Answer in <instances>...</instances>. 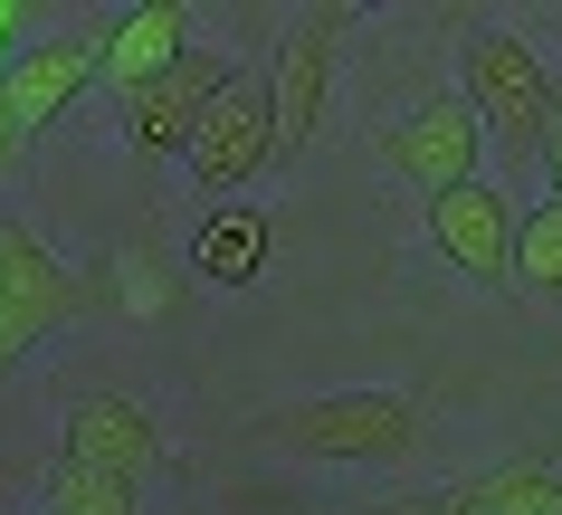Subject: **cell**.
I'll return each mask as SVG.
<instances>
[{"instance_id":"obj_14","label":"cell","mask_w":562,"mask_h":515,"mask_svg":"<svg viewBox=\"0 0 562 515\" xmlns=\"http://www.w3.org/2000/svg\"><path fill=\"white\" fill-rule=\"evenodd\" d=\"M505 277H515L525 296H562V201H533V211L515 220V258H505Z\"/></svg>"},{"instance_id":"obj_7","label":"cell","mask_w":562,"mask_h":515,"mask_svg":"<svg viewBox=\"0 0 562 515\" xmlns=\"http://www.w3.org/2000/svg\"><path fill=\"white\" fill-rule=\"evenodd\" d=\"M220 87H229V58L191 38L153 87L124 96V144H134V153H181L191 134H201V115H210V96H220Z\"/></svg>"},{"instance_id":"obj_20","label":"cell","mask_w":562,"mask_h":515,"mask_svg":"<svg viewBox=\"0 0 562 515\" xmlns=\"http://www.w3.org/2000/svg\"><path fill=\"white\" fill-rule=\"evenodd\" d=\"M0 38H10V10H0Z\"/></svg>"},{"instance_id":"obj_9","label":"cell","mask_w":562,"mask_h":515,"mask_svg":"<svg viewBox=\"0 0 562 515\" xmlns=\"http://www.w3.org/2000/svg\"><path fill=\"white\" fill-rule=\"evenodd\" d=\"M58 458H77V468H95V478L144 486L153 468H162V429H153V411H144V401H124V392H87L77 411H67Z\"/></svg>"},{"instance_id":"obj_12","label":"cell","mask_w":562,"mask_h":515,"mask_svg":"<svg viewBox=\"0 0 562 515\" xmlns=\"http://www.w3.org/2000/svg\"><path fill=\"white\" fill-rule=\"evenodd\" d=\"M267 211L258 201H229V211H210L201 220V239H191V268L210 277V287H258L267 277Z\"/></svg>"},{"instance_id":"obj_2","label":"cell","mask_w":562,"mask_h":515,"mask_svg":"<svg viewBox=\"0 0 562 515\" xmlns=\"http://www.w3.org/2000/svg\"><path fill=\"white\" fill-rule=\"evenodd\" d=\"M267 439L296 458H344V468H391L429 439V411L411 392H305L267 411Z\"/></svg>"},{"instance_id":"obj_8","label":"cell","mask_w":562,"mask_h":515,"mask_svg":"<svg viewBox=\"0 0 562 515\" xmlns=\"http://www.w3.org/2000/svg\"><path fill=\"white\" fill-rule=\"evenodd\" d=\"M429 248H439L458 277H476V287H515L505 277V258H515V201H505L496 182H458L429 201Z\"/></svg>"},{"instance_id":"obj_11","label":"cell","mask_w":562,"mask_h":515,"mask_svg":"<svg viewBox=\"0 0 562 515\" xmlns=\"http://www.w3.org/2000/svg\"><path fill=\"white\" fill-rule=\"evenodd\" d=\"M181 48H191V10H181V0H144V10H124V20L95 30V77L115 96H134V87H153Z\"/></svg>"},{"instance_id":"obj_13","label":"cell","mask_w":562,"mask_h":515,"mask_svg":"<svg viewBox=\"0 0 562 515\" xmlns=\"http://www.w3.org/2000/svg\"><path fill=\"white\" fill-rule=\"evenodd\" d=\"M468 515H562V478H553V458L525 449V458H496V468H476V478L448 486Z\"/></svg>"},{"instance_id":"obj_4","label":"cell","mask_w":562,"mask_h":515,"mask_svg":"<svg viewBox=\"0 0 562 515\" xmlns=\"http://www.w3.org/2000/svg\"><path fill=\"white\" fill-rule=\"evenodd\" d=\"M344 30H353L344 0L286 20L277 58H267V163H296V153L325 134V87H334V48H344Z\"/></svg>"},{"instance_id":"obj_1","label":"cell","mask_w":562,"mask_h":515,"mask_svg":"<svg viewBox=\"0 0 562 515\" xmlns=\"http://www.w3.org/2000/svg\"><path fill=\"white\" fill-rule=\"evenodd\" d=\"M95 305H115V268H67L38 229L0 220V382L30 363V344L87 325Z\"/></svg>"},{"instance_id":"obj_21","label":"cell","mask_w":562,"mask_h":515,"mask_svg":"<svg viewBox=\"0 0 562 515\" xmlns=\"http://www.w3.org/2000/svg\"><path fill=\"white\" fill-rule=\"evenodd\" d=\"M553 478H562V468H553Z\"/></svg>"},{"instance_id":"obj_5","label":"cell","mask_w":562,"mask_h":515,"mask_svg":"<svg viewBox=\"0 0 562 515\" xmlns=\"http://www.w3.org/2000/svg\"><path fill=\"white\" fill-rule=\"evenodd\" d=\"M181 163H191V182H201V201H229V191H248L267 172V77H238L210 96L201 134L181 144Z\"/></svg>"},{"instance_id":"obj_18","label":"cell","mask_w":562,"mask_h":515,"mask_svg":"<svg viewBox=\"0 0 562 515\" xmlns=\"http://www.w3.org/2000/svg\"><path fill=\"white\" fill-rule=\"evenodd\" d=\"M543 182H553V201H562V134H543Z\"/></svg>"},{"instance_id":"obj_17","label":"cell","mask_w":562,"mask_h":515,"mask_svg":"<svg viewBox=\"0 0 562 515\" xmlns=\"http://www.w3.org/2000/svg\"><path fill=\"white\" fill-rule=\"evenodd\" d=\"M20 153H30V134H20V115H10V96H0V172H10Z\"/></svg>"},{"instance_id":"obj_19","label":"cell","mask_w":562,"mask_h":515,"mask_svg":"<svg viewBox=\"0 0 562 515\" xmlns=\"http://www.w3.org/2000/svg\"><path fill=\"white\" fill-rule=\"evenodd\" d=\"M553 134H562V77H553Z\"/></svg>"},{"instance_id":"obj_10","label":"cell","mask_w":562,"mask_h":515,"mask_svg":"<svg viewBox=\"0 0 562 515\" xmlns=\"http://www.w3.org/2000/svg\"><path fill=\"white\" fill-rule=\"evenodd\" d=\"M87 87H95V30H58V38H38V48H20L0 67V96H10L20 134H48Z\"/></svg>"},{"instance_id":"obj_16","label":"cell","mask_w":562,"mask_h":515,"mask_svg":"<svg viewBox=\"0 0 562 515\" xmlns=\"http://www.w3.org/2000/svg\"><path fill=\"white\" fill-rule=\"evenodd\" d=\"M382 515H468V506H458V496H448V486H439V496H391Z\"/></svg>"},{"instance_id":"obj_3","label":"cell","mask_w":562,"mask_h":515,"mask_svg":"<svg viewBox=\"0 0 562 515\" xmlns=\"http://www.w3.org/2000/svg\"><path fill=\"white\" fill-rule=\"evenodd\" d=\"M476 115V134H496L505 153H543L553 134V67L543 48L515 30H476L468 38V96H458Z\"/></svg>"},{"instance_id":"obj_6","label":"cell","mask_w":562,"mask_h":515,"mask_svg":"<svg viewBox=\"0 0 562 515\" xmlns=\"http://www.w3.org/2000/svg\"><path fill=\"white\" fill-rule=\"evenodd\" d=\"M476 153H486V134H476V115L458 105V96H429V105H411V115L382 124V163L419 191V201L476 182Z\"/></svg>"},{"instance_id":"obj_15","label":"cell","mask_w":562,"mask_h":515,"mask_svg":"<svg viewBox=\"0 0 562 515\" xmlns=\"http://www.w3.org/2000/svg\"><path fill=\"white\" fill-rule=\"evenodd\" d=\"M48 515H144V506H134L124 478H95V468L58 458V468H48Z\"/></svg>"}]
</instances>
